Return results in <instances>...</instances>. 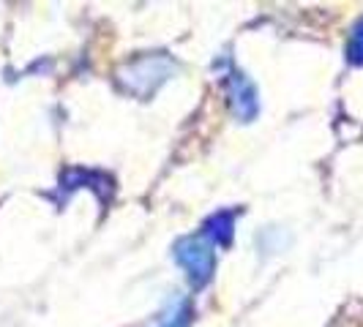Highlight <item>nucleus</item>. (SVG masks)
<instances>
[{
    "label": "nucleus",
    "mask_w": 363,
    "mask_h": 327,
    "mask_svg": "<svg viewBox=\"0 0 363 327\" xmlns=\"http://www.w3.org/2000/svg\"><path fill=\"white\" fill-rule=\"evenodd\" d=\"M186 322H189V309H186V303H178L172 316H167L164 327H186Z\"/></svg>",
    "instance_id": "3"
},
{
    "label": "nucleus",
    "mask_w": 363,
    "mask_h": 327,
    "mask_svg": "<svg viewBox=\"0 0 363 327\" xmlns=\"http://www.w3.org/2000/svg\"><path fill=\"white\" fill-rule=\"evenodd\" d=\"M175 259L189 270L194 284H205L211 278V272H213V251L205 243L194 240V237L181 240L175 246Z\"/></svg>",
    "instance_id": "1"
},
{
    "label": "nucleus",
    "mask_w": 363,
    "mask_h": 327,
    "mask_svg": "<svg viewBox=\"0 0 363 327\" xmlns=\"http://www.w3.org/2000/svg\"><path fill=\"white\" fill-rule=\"evenodd\" d=\"M350 54H352V60H358V63H363V19H361V25L355 28V33H352Z\"/></svg>",
    "instance_id": "2"
}]
</instances>
